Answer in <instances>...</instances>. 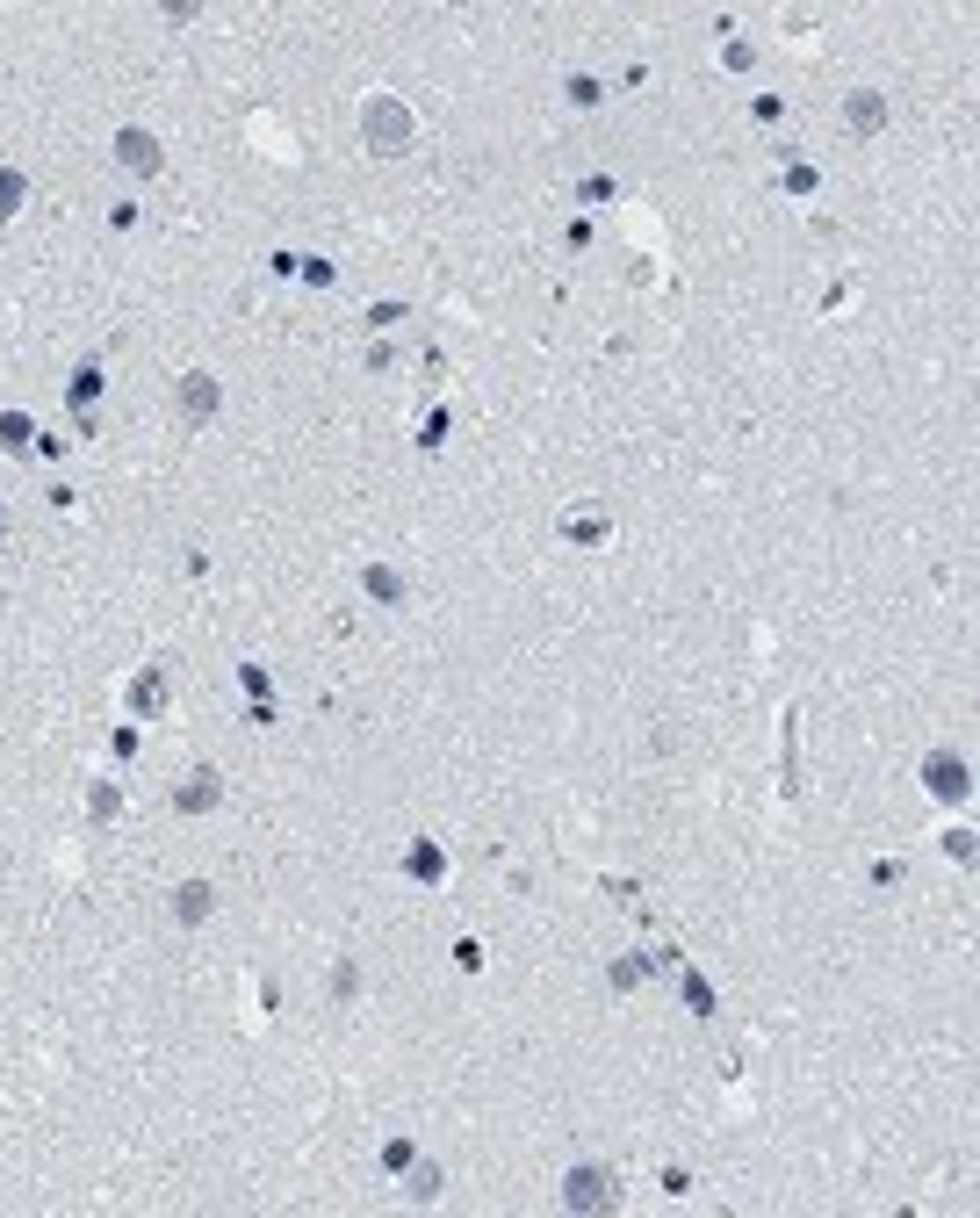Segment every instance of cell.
I'll return each instance as SVG.
<instances>
[{"label":"cell","instance_id":"1","mask_svg":"<svg viewBox=\"0 0 980 1218\" xmlns=\"http://www.w3.org/2000/svg\"><path fill=\"white\" fill-rule=\"evenodd\" d=\"M361 144L375 151V159L404 151V144H411V109L396 102V95H368V102H361Z\"/></svg>","mask_w":980,"mask_h":1218},{"label":"cell","instance_id":"2","mask_svg":"<svg viewBox=\"0 0 980 1218\" xmlns=\"http://www.w3.org/2000/svg\"><path fill=\"white\" fill-rule=\"evenodd\" d=\"M923 794L944 801V808H959V801L973 794V765H966L959 750H930V757H923Z\"/></svg>","mask_w":980,"mask_h":1218},{"label":"cell","instance_id":"3","mask_svg":"<svg viewBox=\"0 0 980 1218\" xmlns=\"http://www.w3.org/2000/svg\"><path fill=\"white\" fill-rule=\"evenodd\" d=\"M217 404H224V389H217V375H180L173 382V411H180V425H209L217 418Z\"/></svg>","mask_w":980,"mask_h":1218},{"label":"cell","instance_id":"4","mask_svg":"<svg viewBox=\"0 0 980 1218\" xmlns=\"http://www.w3.org/2000/svg\"><path fill=\"white\" fill-rule=\"evenodd\" d=\"M116 166L137 173V180H151V173H159V137L137 130V123H122V130H116Z\"/></svg>","mask_w":980,"mask_h":1218},{"label":"cell","instance_id":"5","mask_svg":"<svg viewBox=\"0 0 980 1218\" xmlns=\"http://www.w3.org/2000/svg\"><path fill=\"white\" fill-rule=\"evenodd\" d=\"M563 1204H570V1211H599V1204H612V1182H606L599 1168H570V1175H563Z\"/></svg>","mask_w":980,"mask_h":1218},{"label":"cell","instance_id":"6","mask_svg":"<svg viewBox=\"0 0 980 1218\" xmlns=\"http://www.w3.org/2000/svg\"><path fill=\"white\" fill-rule=\"evenodd\" d=\"M844 123H851L858 137H879V130H886V95H872V87L844 95Z\"/></svg>","mask_w":980,"mask_h":1218},{"label":"cell","instance_id":"7","mask_svg":"<svg viewBox=\"0 0 980 1218\" xmlns=\"http://www.w3.org/2000/svg\"><path fill=\"white\" fill-rule=\"evenodd\" d=\"M217 916V887L209 879H180L173 887V923H209Z\"/></svg>","mask_w":980,"mask_h":1218},{"label":"cell","instance_id":"8","mask_svg":"<svg viewBox=\"0 0 980 1218\" xmlns=\"http://www.w3.org/2000/svg\"><path fill=\"white\" fill-rule=\"evenodd\" d=\"M217 801H224V779L209 772V765H202V772H195L188 786H173V808H180V815H209Z\"/></svg>","mask_w":980,"mask_h":1218},{"label":"cell","instance_id":"9","mask_svg":"<svg viewBox=\"0 0 980 1218\" xmlns=\"http://www.w3.org/2000/svg\"><path fill=\"white\" fill-rule=\"evenodd\" d=\"M606 527H612V520H606L599 505H570V512H563V534H570V541H585V548H599Z\"/></svg>","mask_w":980,"mask_h":1218},{"label":"cell","instance_id":"10","mask_svg":"<svg viewBox=\"0 0 980 1218\" xmlns=\"http://www.w3.org/2000/svg\"><path fill=\"white\" fill-rule=\"evenodd\" d=\"M361 585H368V599H382V606H404V577H396L389 563H368V570H361Z\"/></svg>","mask_w":980,"mask_h":1218},{"label":"cell","instance_id":"11","mask_svg":"<svg viewBox=\"0 0 980 1218\" xmlns=\"http://www.w3.org/2000/svg\"><path fill=\"white\" fill-rule=\"evenodd\" d=\"M22 202H29V173L22 166H0V217H15Z\"/></svg>","mask_w":980,"mask_h":1218},{"label":"cell","instance_id":"12","mask_svg":"<svg viewBox=\"0 0 980 1218\" xmlns=\"http://www.w3.org/2000/svg\"><path fill=\"white\" fill-rule=\"evenodd\" d=\"M159 699H166V678H159V671H144V678L130 685V707H137V714H159Z\"/></svg>","mask_w":980,"mask_h":1218},{"label":"cell","instance_id":"13","mask_svg":"<svg viewBox=\"0 0 980 1218\" xmlns=\"http://www.w3.org/2000/svg\"><path fill=\"white\" fill-rule=\"evenodd\" d=\"M116 808H122V794H116V786H95V794H87V815H95V822H109Z\"/></svg>","mask_w":980,"mask_h":1218},{"label":"cell","instance_id":"14","mask_svg":"<svg viewBox=\"0 0 980 1218\" xmlns=\"http://www.w3.org/2000/svg\"><path fill=\"white\" fill-rule=\"evenodd\" d=\"M411 1161H418V1146H411V1139H389V1146H382V1168H396V1175H404Z\"/></svg>","mask_w":980,"mask_h":1218},{"label":"cell","instance_id":"15","mask_svg":"<svg viewBox=\"0 0 980 1218\" xmlns=\"http://www.w3.org/2000/svg\"><path fill=\"white\" fill-rule=\"evenodd\" d=\"M411 1197H418V1204L440 1197V1168H418V1161H411Z\"/></svg>","mask_w":980,"mask_h":1218},{"label":"cell","instance_id":"16","mask_svg":"<svg viewBox=\"0 0 980 1218\" xmlns=\"http://www.w3.org/2000/svg\"><path fill=\"white\" fill-rule=\"evenodd\" d=\"M973 844H980L973 830H952V837H944V851H952V858H959V865H973Z\"/></svg>","mask_w":980,"mask_h":1218},{"label":"cell","instance_id":"17","mask_svg":"<svg viewBox=\"0 0 980 1218\" xmlns=\"http://www.w3.org/2000/svg\"><path fill=\"white\" fill-rule=\"evenodd\" d=\"M786 188L793 195H815V166H786Z\"/></svg>","mask_w":980,"mask_h":1218}]
</instances>
